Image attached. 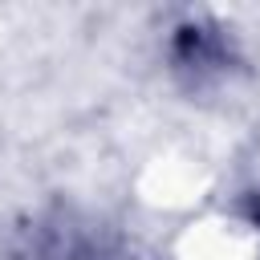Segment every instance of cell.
Segmentation results:
<instances>
[{
	"label": "cell",
	"instance_id": "obj_1",
	"mask_svg": "<svg viewBox=\"0 0 260 260\" xmlns=\"http://www.w3.org/2000/svg\"><path fill=\"white\" fill-rule=\"evenodd\" d=\"M4 260H118V252L98 228L77 223L69 215H53L24 228L4 248Z\"/></svg>",
	"mask_w": 260,
	"mask_h": 260
},
{
	"label": "cell",
	"instance_id": "obj_2",
	"mask_svg": "<svg viewBox=\"0 0 260 260\" xmlns=\"http://www.w3.org/2000/svg\"><path fill=\"white\" fill-rule=\"evenodd\" d=\"M167 61L187 85H207V81L228 77V69L236 65V49H232V37L215 20L187 16L171 28Z\"/></svg>",
	"mask_w": 260,
	"mask_h": 260
}]
</instances>
